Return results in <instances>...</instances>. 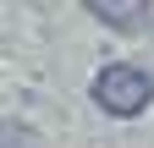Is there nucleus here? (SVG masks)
Instances as JSON below:
<instances>
[{
	"mask_svg": "<svg viewBox=\"0 0 154 148\" xmlns=\"http://www.w3.org/2000/svg\"><path fill=\"white\" fill-rule=\"evenodd\" d=\"M94 104H99L105 115H116V121H132V115H143L154 104V77L143 66L110 61V66H99V77H94Z\"/></svg>",
	"mask_w": 154,
	"mask_h": 148,
	"instance_id": "1",
	"label": "nucleus"
},
{
	"mask_svg": "<svg viewBox=\"0 0 154 148\" xmlns=\"http://www.w3.org/2000/svg\"><path fill=\"white\" fill-rule=\"evenodd\" d=\"M88 16H99L105 28H121V33H143L154 22V6L149 0H88Z\"/></svg>",
	"mask_w": 154,
	"mask_h": 148,
	"instance_id": "2",
	"label": "nucleus"
},
{
	"mask_svg": "<svg viewBox=\"0 0 154 148\" xmlns=\"http://www.w3.org/2000/svg\"><path fill=\"white\" fill-rule=\"evenodd\" d=\"M0 148H44V143H38V132H33V126L28 121H0Z\"/></svg>",
	"mask_w": 154,
	"mask_h": 148,
	"instance_id": "3",
	"label": "nucleus"
}]
</instances>
